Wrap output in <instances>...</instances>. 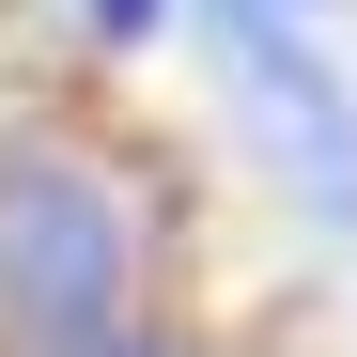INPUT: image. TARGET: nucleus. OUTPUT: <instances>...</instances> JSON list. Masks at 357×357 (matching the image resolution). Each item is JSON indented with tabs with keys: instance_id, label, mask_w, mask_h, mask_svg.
I'll return each mask as SVG.
<instances>
[{
	"instance_id": "5",
	"label": "nucleus",
	"mask_w": 357,
	"mask_h": 357,
	"mask_svg": "<svg viewBox=\"0 0 357 357\" xmlns=\"http://www.w3.org/2000/svg\"><path fill=\"white\" fill-rule=\"evenodd\" d=\"M280 16H326V0H280Z\"/></svg>"
},
{
	"instance_id": "3",
	"label": "nucleus",
	"mask_w": 357,
	"mask_h": 357,
	"mask_svg": "<svg viewBox=\"0 0 357 357\" xmlns=\"http://www.w3.org/2000/svg\"><path fill=\"white\" fill-rule=\"evenodd\" d=\"M78 31H93V47H155V31H171V0H78Z\"/></svg>"
},
{
	"instance_id": "4",
	"label": "nucleus",
	"mask_w": 357,
	"mask_h": 357,
	"mask_svg": "<svg viewBox=\"0 0 357 357\" xmlns=\"http://www.w3.org/2000/svg\"><path fill=\"white\" fill-rule=\"evenodd\" d=\"M63 357H187V342H155V326H109V342H63Z\"/></svg>"
},
{
	"instance_id": "2",
	"label": "nucleus",
	"mask_w": 357,
	"mask_h": 357,
	"mask_svg": "<svg viewBox=\"0 0 357 357\" xmlns=\"http://www.w3.org/2000/svg\"><path fill=\"white\" fill-rule=\"evenodd\" d=\"M202 31H218V78H233V125H249L264 187L311 233H357V93L326 78V47L280 0H202Z\"/></svg>"
},
{
	"instance_id": "1",
	"label": "nucleus",
	"mask_w": 357,
	"mask_h": 357,
	"mask_svg": "<svg viewBox=\"0 0 357 357\" xmlns=\"http://www.w3.org/2000/svg\"><path fill=\"white\" fill-rule=\"evenodd\" d=\"M140 326V187L93 140H0V342L63 357Z\"/></svg>"
}]
</instances>
